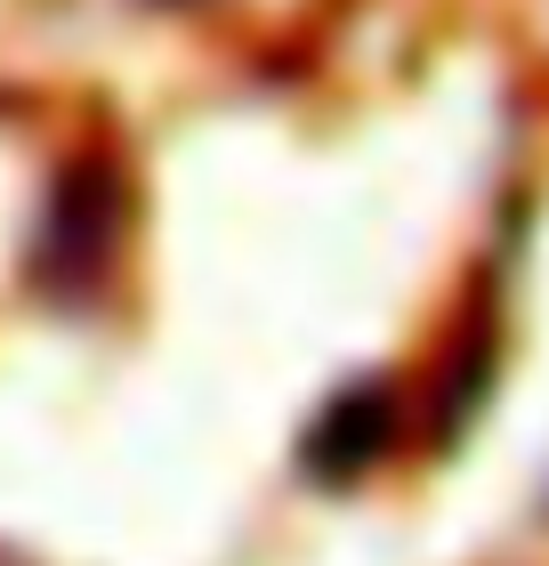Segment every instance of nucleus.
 Masks as SVG:
<instances>
[{"mask_svg":"<svg viewBox=\"0 0 549 566\" xmlns=\"http://www.w3.org/2000/svg\"><path fill=\"white\" fill-rule=\"evenodd\" d=\"M388 437H397V397H388L380 380L339 389L324 413H316V429H307V478H324V485L363 478L388 453Z\"/></svg>","mask_w":549,"mask_h":566,"instance_id":"1","label":"nucleus"}]
</instances>
